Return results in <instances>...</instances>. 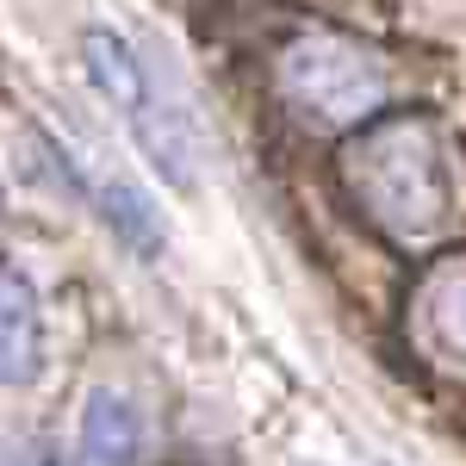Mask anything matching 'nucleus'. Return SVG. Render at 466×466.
<instances>
[{"label":"nucleus","instance_id":"f257e3e1","mask_svg":"<svg viewBox=\"0 0 466 466\" xmlns=\"http://www.w3.org/2000/svg\"><path fill=\"white\" fill-rule=\"evenodd\" d=\"M349 180L392 237H435L454 212V175L423 118L367 125V137L349 149Z\"/></svg>","mask_w":466,"mask_h":466},{"label":"nucleus","instance_id":"6e6552de","mask_svg":"<svg viewBox=\"0 0 466 466\" xmlns=\"http://www.w3.org/2000/svg\"><path fill=\"white\" fill-rule=\"evenodd\" d=\"M0 466H44V454H32V448H6Z\"/></svg>","mask_w":466,"mask_h":466},{"label":"nucleus","instance_id":"0eeeda50","mask_svg":"<svg viewBox=\"0 0 466 466\" xmlns=\"http://www.w3.org/2000/svg\"><path fill=\"white\" fill-rule=\"evenodd\" d=\"M430 323L448 355H466V274H448L430 299Z\"/></svg>","mask_w":466,"mask_h":466},{"label":"nucleus","instance_id":"423d86ee","mask_svg":"<svg viewBox=\"0 0 466 466\" xmlns=\"http://www.w3.org/2000/svg\"><path fill=\"white\" fill-rule=\"evenodd\" d=\"M50 156H56V168H69L75 187L100 206V218L112 224V237H125L137 255H156L162 249V224H156V212H149V199L131 187V180H100V175H81L75 168V156H63V144H50Z\"/></svg>","mask_w":466,"mask_h":466},{"label":"nucleus","instance_id":"39448f33","mask_svg":"<svg viewBox=\"0 0 466 466\" xmlns=\"http://www.w3.org/2000/svg\"><path fill=\"white\" fill-rule=\"evenodd\" d=\"M44 373V305L25 268L0 261V386H32Z\"/></svg>","mask_w":466,"mask_h":466},{"label":"nucleus","instance_id":"7ed1b4c3","mask_svg":"<svg viewBox=\"0 0 466 466\" xmlns=\"http://www.w3.org/2000/svg\"><path fill=\"white\" fill-rule=\"evenodd\" d=\"M280 81L323 125H367L386 100V81L373 69V56H360L342 37H299L280 63Z\"/></svg>","mask_w":466,"mask_h":466},{"label":"nucleus","instance_id":"20e7f679","mask_svg":"<svg viewBox=\"0 0 466 466\" xmlns=\"http://www.w3.org/2000/svg\"><path fill=\"white\" fill-rule=\"evenodd\" d=\"M144 448H149V423L137 410L131 392H87L81 404V430H75V454L81 466H144Z\"/></svg>","mask_w":466,"mask_h":466},{"label":"nucleus","instance_id":"f03ea898","mask_svg":"<svg viewBox=\"0 0 466 466\" xmlns=\"http://www.w3.org/2000/svg\"><path fill=\"white\" fill-rule=\"evenodd\" d=\"M81 69L100 87V100L125 118V131L137 137V149L156 162V175H168L175 187H187V180H193V131H187V118L162 100L156 69L144 63V50L125 32L87 25V32H81Z\"/></svg>","mask_w":466,"mask_h":466}]
</instances>
